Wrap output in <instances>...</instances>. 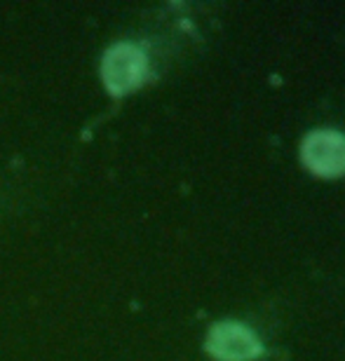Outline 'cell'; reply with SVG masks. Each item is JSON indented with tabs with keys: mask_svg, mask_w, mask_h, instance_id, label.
Wrapping results in <instances>:
<instances>
[{
	"mask_svg": "<svg viewBox=\"0 0 345 361\" xmlns=\"http://www.w3.org/2000/svg\"><path fill=\"white\" fill-rule=\"evenodd\" d=\"M146 68L148 63L141 49L129 45V42H120V45L106 52L102 63V78L111 94L122 97V94L139 87L143 75H146Z\"/></svg>",
	"mask_w": 345,
	"mask_h": 361,
	"instance_id": "obj_1",
	"label": "cell"
},
{
	"mask_svg": "<svg viewBox=\"0 0 345 361\" xmlns=\"http://www.w3.org/2000/svg\"><path fill=\"white\" fill-rule=\"evenodd\" d=\"M303 160L317 174H343L345 171V136L332 129H317L303 141Z\"/></svg>",
	"mask_w": 345,
	"mask_h": 361,
	"instance_id": "obj_2",
	"label": "cell"
},
{
	"mask_svg": "<svg viewBox=\"0 0 345 361\" xmlns=\"http://www.w3.org/2000/svg\"><path fill=\"white\" fill-rule=\"evenodd\" d=\"M207 348L221 361H249L261 352L256 336L237 322H221L212 329Z\"/></svg>",
	"mask_w": 345,
	"mask_h": 361,
	"instance_id": "obj_3",
	"label": "cell"
}]
</instances>
